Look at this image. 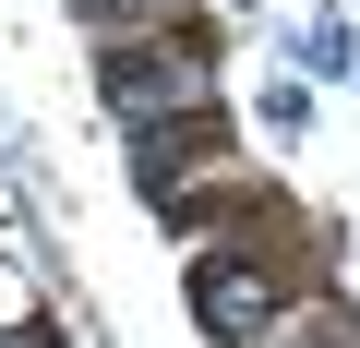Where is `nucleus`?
Instances as JSON below:
<instances>
[{
    "label": "nucleus",
    "instance_id": "1",
    "mask_svg": "<svg viewBox=\"0 0 360 348\" xmlns=\"http://www.w3.org/2000/svg\"><path fill=\"white\" fill-rule=\"evenodd\" d=\"M96 84H108V108L120 120H180V108H205V49H144V37H108V60H96Z\"/></svg>",
    "mask_w": 360,
    "mask_h": 348
},
{
    "label": "nucleus",
    "instance_id": "2",
    "mask_svg": "<svg viewBox=\"0 0 360 348\" xmlns=\"http://www.w3.org/2000/svg\"><path fill=\"white\" fill-rule=\"evenodd\" d=\"M193 312H205V336H217V348H252V336L276 324V288H264L252 264L205 252V264H193Z\"/></svg>",
    "mask_w": 360,
    "mask_h": 348
},
{
    "label": "nucleus",
    "instance_id": "3",
    "mask_svg": "<svg viewBox=\"0 0 360 348\" xmlns=\"http://www.w3.org/2000/svg\"><path fill=\"white\" fill-rule=\"evenodd\" d=\"M144 13H156V0H84V25H96V37H120V25H144Z\"/></svg>",
    "mask_w": 360,
    "mask_h": 348
},
{
    "label": "nucleus",
    "instance_id": "4",
    "mask_svg": "<svg viewBox=\"0 0 360 348\" xmlns=\"http://www.w3.org/2000/svg\"><path fill=\"white\" fill-rule=\"evenodd\" d=\"M0 348H49V336H37V324H13V336H0Z\"/></svg>",
    "mask_w": 360,
    "mask_h": 348
}]
</instances>
